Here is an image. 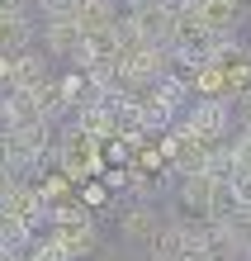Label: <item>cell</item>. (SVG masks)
Here are the masks:
<instances>
[{"instance_id":"1","label":"cell","mask_w":251,"mask_h":261,"mask_svg":"<svg viewBox=\"0 0 251 261\" xmlns=\"http://www.w3.org/2000/svg\"><path fill=\"white\" fill-rule=\"evenodd\" d=\"M52 162H57V171H67L76 186H86V180H95V176H104V143L100 138H86L81 128H62L57 133V147H52Z\"/></svg>"},{"instance_id":"2","label":"cell","mask_w":251,"mask_h":261,"mask_svg":"<svg viewBox=\"0 0 251 261\" xmlns=\"http://www.w3.org/2000/svg\"><path fill=\"white\" fill-rule=\"evenodd\" d=\"M180 124L194 138H204V143H228V138L237 133V100H228V95H194V105L185 110Z\"/></svg>"},{"instance_id":"3","label":"cell","mask_w":251,"mask_h":261,"mask_svg":"<svg viewBox=\"0 0 251 261\" xmlns=\"http://www.w3.org/2000/svg\"><path fill=\"white\" fill-rule=\"evenodd\" d=\"M81 43H86V34H81V24H76L71 14H52V19H43V53H48L52 62L76 67Z\"/></svg>"},{"instance_id":"4","label":"cell","mask_w":251,"mask_h":261,"mask_svg":"<svg viewBox=\"0 0 251 261\" xmlns=\"http://www.w3.org/2000/svg\"><path fill=\"white\" fill-rule=\"evenodd\" d=\"M161 214H156L147 199H137L133 209H123V219H119V238L123 242H137V247H152L156 238H161Z\"/></svg>"},{"instance_id":"5","label":"cell","mask_w":251,"mask_h":261,"mask_svg":"<svg viewBox=\"0 0 251 261\" xmlns=\"http://www.w3.org/2000/svg\"><path fill=\"white\" fill-rule=\"evenodd\" d=\"M213 199H218V176L213 171H190L180 176V204L194 219H213Z\"/></svg>"},{"instance_id":"6","label":"cell","mask_w":251,"mask_h":261,"mask_svg":"<svg viewBox=\"0 0 251 261\" xmlns=\"http://www.w3.org/2000/svg\"><path fill=\"white\" fill-rule=\"evenodd\" d=\"M71 128H81L86 138H100V143H109V138H114V105L109 100H81L71 110Z\"/></svg>"},{"instance_id":"7","label":"cell","mask_w":251,"mask_h":261,"mask_svg":"<svg viewBox=\"0 0 251 261\" xmlns=\"http://www.w3.org/2000/svg\"><path fill=\"white\" fill-rule=\"evenodd\" d=\"M43 81H52V57L43 53V43L14 53V90H38Z\"/></svg>"},{"instance_id":"8","label":"cell","mask_w":251,"mask_h":261,"mask_svg":"<svg viewBox=\"0 0 251 261\" xmlns=\"http://www.w3.org/2000/svg\"><path fill=\"white\" fill-rule=\"evenodd\" d=\"M119 14H123L119 0H76V14H71V19L81 24V34H104V29L119 24Z\"/></svg>"},{"instance_id":"9","label":"cell","mask_w":251,"mask_h":261,"mask_svg":"<svg viewBox=\"0 0 251 261\" xmlns=\"http://www.w3.org/2000/svg\"><path fill=\"white\" fill-rule=\"evenodd\" d=\"M48 233L67 247L71 261H86V256L100 252V228H95V219H90V223H76V228H48Z\"/></svg>"},{"instance_id":"10","label":"cell","mask_w":251,"mask_h":261,"mask_svg":"<svg viewBox=\"0 0 251 261\" xmlns=\"http://www.w3.org/2000/svg\"><path fill=\"white\" fill-rule=\"evenodd\" d=\"M199 19L213 29L218 38L223 34H237V14H242V0H199Z\"/></svg>"},{"instance_id":"11","label":"cell","mask_w":251,"mask_h":261,"mask_svg":"<svg viewBox=\"0 0 251 261\" xmlns=\"http://www.w3.org/2000/svg\"><path fill=\"white\" fill-rule=\"evenodd\" d=\"M194 95H228L232 100V86H228V67L223 62H204L199 71H194Z\"/></svg>"},{"instance_id":"12","label":"cell","mask_w":251,"mask_h":261,"mask_svg":"<svg viewBox=\"0 0 251 261\" xmlns=\"http://www.w3.org/2000/svg\"><path fill=\"white\" fill-rule=\"evenodd\" d=\"M71 186H76V180H71L67 171H48V176L38 180V195H43V204L52 209V204H62V199H71V195H76Z\"/></svg>"},{"instance_id":"13","label":"cell","mask_w":251,"mask_h":261,"mask_svg":"<svg viewBox=\"0 0 251 261\" xmlns=\"http://www.w3.org/2000/svg\"><path fill=\"white\" fill-rule=\"evenodd\" d=\"M81 199H86V209H90V214H104V209H109V199H114V190H109L104 180L95 176V180H86V186H81Z\"/></svg>"},{"instance_id":"14","label":"cell","mask_w":251,"mask_h":261,"mask_svg":"<svg viewBox=\"0 0 251 261\" xmlns=\"http://www.w3.org/2000/svg\"><path fill=\"white\" fill-rule=\"evenodd\" d=\"M29 256H34V261H71V256H67V247H62V242H57L52 233L34 238V247H29Z\"/></svg>"},{"instance_id":"15","label":"cell","mask_w":251,"mask_h":261,"mask_svg":"<svg viewBox=\"0 0 251 261\" xmlns=\"http://www.w3.org/2000/svg\"><path fill=\"white\" fill-rule=\"evenodd\" d=\"M228 186H232V199H237V209H251V166H237Z\"/></svg>"},{"instance_id":"16","label":"cell","mask_w":251,"mask_h":261,"mask_svg":"<svg viewBox=\"0 0 251 261\" xmlns=\"http://www.w3.org/2000/svg\"><path fill=\"white\" fill-rule=\"evenodd\" d=\"M232 157H237V166H251V128L232 133Z\"/></svg>"},{"instance_id":"17","label":"cell","mask_w":251,"mask_h":261,"mask_svg":"<svg viewBox=\"0 0 251 261\" xmlns=\"http://www.w3.org/2000/svg\"><path fill=\"white\" fill-rule=\"evenodd\" d=\"M166 5L176 10V14H190V10H199V0H166Z\"/></svg>"},{"instance_id":"18","label":"cell","mask_w":251,"mask_h":261,"mask_svg":"<svg viewBox=\"0 0 251 261\" xmlns=\"http://www.w3.org/2000/svg\"><path fill=\"white\" fill-rule=\"evenodd\" d=\"M5 152H10V133L0 128V166H5Z\"/></svg>"},{"instance_id":"19","label":"cell","mask_w":251,"mask_h":261,"mask_svg":"<svg viewBox=\"0 0 251 261\" xmlns=\"http://www.w3.org/2000/svg\"><path fill=\"white\" fill-rule=\"evenodd\" d=\"M0 261H19V252H5V247H0Z\"/></svg>"},{"instance_id":"20","label":"cell","mask_w":251,"mask_h":261,"mask_svg":"<svg viewBox=\"0 0 251 261\" xmlns=\"http://www.w3.org/2000/svg\"><path fill=\"white\" fill-rule=\"evenodd\" d=\"M19 261H34V256H29V252H24V256H19Z\"/></svg>"}]
</instances>
